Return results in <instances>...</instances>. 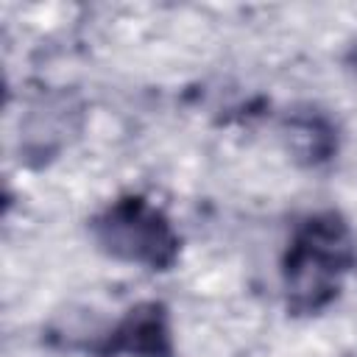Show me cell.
<instances>
[{
	"label": "cell",
	"mask_w": 357,
	"mask_h": 357,
	"mask_svg": "<svg viewBox=\"0 0 357 357\" xmlns=\"http://www.w3.org/2000/svg\"><path fill=\"white\" fill-rule=\"evenodd\" d=\"M357 262V243L337 212L310 215L287 243L282 259L284 301L293 315L326 310L343 287V276Z\"/></svg>",
	"instance_id": "1"
},
{
	"label": "cell",
	"mask_w": 357,
	"mask_h": 357,
	"mask_svg": "<svg viewBox=\"0 0 357 357\" xmlns=\"http://www.w3.org/2000/svg\"><path fill=\"white\" fill-rule=\"evenodd\" d=\"M89 231L103 254L148 271L173 268L181 251V237L170 218L145 195H120L106 204L92 218Z\"/></svg>",
	"instance_id": "2"
},
{
	"label": "cell",
	"mask_w": 357,
	"mask_h": 357,
	"mask_svg": "<svg viewBox=\"0 0 357 357\" xmlns=\"http://www.w3.org/2000/svg\"><path fill=\"white\" fill-rule=\"evenodd\" d=\"M103 357H173L170 315L162 301L134 304L98 349Z\"/></svg>",
	"instance_id": "3"
},
{
	"label": "cell",
	"mask_w": 357,
	"mask_h": 357,
	"mask_svg": "<svg viewBox=\"0 0 357 357\" xmlns=\"http://www.w3.org/2000/svg\"><path fill=\"white\" fill-rule=\"evenodd\" d=\"M287 151L301 165H324L337 153V128L318 109H296L282 120Z\"/></svg>",
	"instance_id": "4"
},
{
	"label": "cell",
	"mask_w": 357,
	"mask_h": 357,
	"mask_svg": "<svg viewBox=\"0 0 357 357\" xmlns=\"http://www.w3.org/2000/svg\"><path fill=\"white\" fill-rule=\"evenodd\" d=\"M346 64H349V70L357 73V42L349 45V50H346Z\"/></svg>",
	"instance_id": "5"
}]
</instances>
